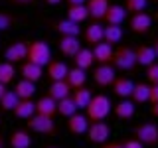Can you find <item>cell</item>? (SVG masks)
<instances>
[{
    "label": "cell",
    "instance_id": "37",
    "mask_svg": "<svg viewBox=\"0 0 158 148\" xmlns=\"http://www.w3.org/2000/svg\"><path fill=\"white\" fill-rule=\"evenodd\" d=\"M18 22V18L10 12H0V32H6Z\"/></svg>",
    "mask_w": 158,
    "mask_h": 148
},
{
    "label": "cell",
    "instance_id": "35",
    "mask_svg": "<svg viewBox=\"0 0 158 148\" xmlns=\"http://www.w3.org/2000/svg\"><path fill=\"white\" fill-rule=\"evenodd\" d=\"M18 101H20V99H18L16 93H14V89H12V91H8V89H6V93L0 97V109H2L4 113L14 111V107L18 105Z\"/></svg>",
    "mask_w": 158,
    "mask_h": 148
},
{
    "label": "cell",
    "instance_id": "11",
    "mask_svg": "<svg viewBox=\"0 0 158 148\" xmlns=\"http://www.w3.org/2000/svg\"><path fill=\"white\" fill-rule=\"evenodd\" d=\"M89 118H87V115H81V113H75V115H71L67 118V130L71 132V134H75V136H79V134H85L87 132V128H89Z\"/></svg>",
    "mask_w": 158,
    "mask_h": 148
},
{
    "label": "cell",
    "instance_id": "20",
    "mask_svg": "<svg viewBox=\"0 0 158 148\" xmlns=\"http://www.w3.org/2000/svg\"><path fill=\"white\" fill-rule=\"evenodd\" d=\"M135 53H136V63L142 65V67H148L156 61V53H154V49H152V46L140 43V46L135 47Z\"/></svg>",
    "mask_w": 158,
    "mask_h": 148
},
{
    "label": "cell",
    "instance_id": "29",
    "mask_svg": "<svg viewBox=\"0 0 158 148\" xmlns=\"http://www.w3.org/2000/svg\"><path fill=\"white\" fill-rule=\"evenodd\" d=\"M65 81H67V85L71 87V91H73V89H79V87L85 85V81H87V73L83 71V69H79V67H73V69H69Z\"/></svg>",
    "mask_w": 158,
    "mask_h": 148
},
{
    "label": "cell",
    "instance_id": "51",
    "mask_svg": "<svg viewBox=\"0 0 158 148\" xmlns=\"http://www.w3.org/2000/svg\"><path fill=\"white\" fill-rule=\"evenodd\" d=\"M156 2H158V0H156Z\"/></svg>",
    "mask_w": 158,
    "mask_h": 148
},
{
    "label": "cell",
    "instance_id": "9",
    "mask_svg": "<svg viewBox=\"0 0 158 148\" xmlns=\"http://www.w3.org/2000/svg\"><path fill=\"white\" fill-rule=\"evenodd\" d=\"M128 26H131L132 34H148L150 28H152V18H150V14H146V12L132 14Z\"/></svg>",
    "mask_w": 158,
    "mask_h": 148
},
{
    "label": "cell",
    "instance_id": "48",
    "mask_svg": "<svg viewBox=\"0 0 158 148\" xmlns=\"http://www.w3.org/2000/svg\"><path fill=\"white\" fill-rule=\"evenodd\" d=\"M0 148H4V138L0 136Z\"/></svg>",
    "mask_w": 158,
    "mask_h": 148
},
{
    "label": "cell",
    "instance_id": "49",
    "mask_svg": "<svg viewBox=\"0 0 158 148\" xmlns=\"http://www.w3.org/2000/svg\"><path fill=\"white\" fill-rule=\"evenodd\" d=\"M48 148H57V146H48Z\"/></svg>",
    "mask_w": 158,
    "mask_h": 148
},
{
    "label": "cell",
    "instance_id": "3",
    "mask_svg": "<svg viewBox=\"0 0 158 148\" xmlns=\"http://www.w3.org/2000/svg\"><path fill=\"white\" fill-rule=\"evenodd\" d=\"M111 65L115 69H121V71H132V69L138 65L135 47H131V46H118V47H115Z\"/></svg>",
    "mask_w": 158,
    "mask_h": 148
},
{
    "label": "cell",
    "instance_id": "15",
    "mask_svg": "<svg viewBox=\"0 0 158 148\" xmlns=\"http://www.w3.org/2000/svg\"><path fill=\"white\" fill-rule=\"evenodd\" d=\"M113 111H115L117 118H121V121H131V118L135 117V113H136V105L131 101V99H121V101L113 107Z\"/></svg>",
    "mask_w": 158,
    "mask_h": 148
},
{
    "label": "cell",
    "instance_id": "25",
    "mask_svg": "<svg viewBox=\"0 0 158 148\" xmlns=\"http://www.w3.org/2000/svg\"><path fill=\"white\" fill-rule=\"evenodd\" d=\"M131 101L135 105H142V103L150 101V85L148 83H135V89H132Z\"/></svg>",
    "mask_w": 158,
    "mask_h": 148
},
{
    "label": "cell",
    "instance_id": "28",
    "mask_svg": "<svg viewBox=\"0 0 158 148\" xmlns=\"http://www.w3.org/2000/svg\"><path fill=\"white\" fill-rule=\"evenodd\" d=\"M10 146L12 148H30L32 146V136L28 130H14L10 134Z\"/></svg>",
    "mask_w": 158,
    "mask_h": 148
},
{
    "label": "cell",
    "instance_id": "38",
    "mask_svg": "<svg viewBox=\"0 0 158 148\" xmlns=\"http://www.w3.org/2000/svg\"><path fill=\"white\" fill-rule=\"evenodd\" d=\"M146 79L150 85H158V61H154L152 65L146 67Z\"/></svg>",
    "mask_w": 158,
    "mask_h": 148
},
{
    "label": "cell",
    "instance_id": "32",
    "mask_svg": "<svg viewBox=\"0 0 158 148\" xmlns=\"http://www.w3.org/2000/svg\"><path fill=\"white\" fill-rule=\"evenodd\" d=\"M89 18V12H87V6L85 4H79V6H69L67 8V20H71V22H85Z\"/></svg>",
    "mask_w": 158,
    "mask_h": 148
},
{
    "label": "cell",
    "instance_id": "5",
    "mask_svg": "<svg viewBox=\"0 0 158 148\" xmlns=\"http://www.w3.org/2000/svg\"><path fill=\"white\" fill-rule=\"evenodd\" d=\"M28 128L32 132H38V134H48V136H52V134H56V122H53V118H49V117H44V115H32L28 118Z\"/></svg>",
    "mask_w": 158,
    "mask_h": 148
},
{
    "label": "cell",
    "instance_id": "21",
    "mask_svg": "<svg viewBox=\"0 0 158 148\" xmlns=\"http://www.w3.org/2000/svg\"><path fill=\"white\" fill-rule=\"evenodd\" d=\"M69 73V67L63 61H57V59H52L48 63V77L52 81H63Z\"/></svg>",
    "mask_w": 158,
    "mask_h": 148
},
{
    "label": "cell",
    "instance_id": "19",
    "mask_svg": "<svg viewBox=\"0 0 158 148\" xmlns=\"http://www.w3.org/2000/svg\"><path fill=\"white\" fill-rule=\"evenodd\" d=\"M113 46L107 42H101L97 43V46H93V57H95V61L99 65H103V63H111L113 61Z\"/></svg>",
    "mask_w": 158,
    "mask_h": 148
},
{
    "label": "cell",
    "instance_id": "26",
    "mask_svg": "<svg viewBox=\"0 0 158 148\" xmlns=\"http://www.w3.org/2000/svg\"><path fill=\"white\" fill-rule=\"evenodd\" d=\"M71 99L75 101L77 109H87V105L91 103V99H93V91L83 85L79 89H73V91H71Z\"/></svg>",
    "mask_w": 158,
    "mask_h": 148
},
{
    "label": "cell",
    "instance_id": "10",
    "mask_svg": "<svg viewBox=\"0 0 158 148\" xmlns=\"http://www.w3.org/2000/svg\"><path fill=\"white\" fill-rule=\"evenodd\" d=\"M85 6H87L89 18H91L93 22H103L109 6H111V2H109V0H87Z\"/></svg>",
    "mask_w": 158,
    "mask_h": 148
},
{
    "label": "cell",
    "instance_id": "1",
    "mask_svg": "<svg viewBox=\"0 0 158 148\" xmlns=\"http://www.w3.org/2000/svg\"><path fill=\"white\" fill-rule=\"evenodd\" d=\"M111 99L107 95H103V93H99V95H93L91 103L87 105L85 109V115L89 118V122H99V121H105L109 117V113H111Z\"/></svg>",
    "mask_w": 158,
    "mask_h": 148
},
{
    "label": "cell",
    "instance_id": "18",
    "mask_svg": "<svg viewBox=\"0 0 158 148\" xmlns=\"http://www.w3.org/2000/svg\"><path fill=\"white\" fill-rule=\"evenodd\" d=\"M12 113H14L16 118H20V121H28L32 115H36V103H34L32 99H20Z\"/></svg>",
    "mask_w": 158,
    "mask_h": 148
},
{
    "label": "cell",
    "instance_id": "43",
    "mask_svg": "<svg viewBox=\"0 0 158 148\" xmlns=\"http://www.w3.org/2000/svg\"><path fill=\"white\" fill-rule=\"evenodd\" d=\"M69 6H79V4H87V0H65Z\"/></svg>",
    "mask_w": 158,
    "mask_h": 148
},
{
    "label": "cell",
    "instance_id": "33",
    "mask_svg": "<svg viewBox=\"0 0 158 148\" xmlns=\"http://www.w3.org/2000/svg\"><path fill=\"white\" fill-rule=\"evenodd\" d=\"M123 28L121 26H105V34H103V42H107V43H111V46H115V43H118L123 39Z\"/></svg>",
    "mask_w": 158,
    "mask_h": 148
},
{
    "label": "cell",
    "instance_id": "8",
    "mask_svg": "<svg viewBox=\"0 0 158 148\" xmlns=\"http://www.w3.org/2000/svg\"><path fill=\"white\" fill-rule=\"evenodd\" d=\"M115 79H117V69L113 67L111 63L97 65L95 71H93V81H95L99 87H111Z\"/></svg>",
    "mask_w": 158,
    "mask_h": 148
},
{
    "label": "cell",
    "instance_id": "24",
    "mask_svg": "<svg viewBox=\"0 0 158 148\" xmlns=\"http://www.w3.org/2000/svg\"><path fill=\"white\" fill-rule=\"evenodd\" d=\"M20 73H22V79H28V81H32V83H38L40 79L44 77V67H40V65H36V63H32V61H24Z\"/></svg>",
    "mask_w": 158,
    "mask_h": 148
},
{
    "label": "cell",
    "instance_id": "12",
    "mask_svg": "<svg viewBox=\"0 0 158 148\" xmlns=\"http://www.w3.org/2000/svg\"><path fill=\"white\" fill-rule=\"evenodd\" d=\"M113 93H115L117 97L121 99H131L132 95V89H135V81L128 77H117L115 81H113Z\"/></svg>",
    "mask_w": 158,
    "mask_h": 148
},
{
    "label": "cell",
    "instance_id": "44",
    "mask_svg": "<svg viewBox=\"0 0 158 148\" xmlns=\"http://www.w3.org/2000/svg\"><path fill=\"white\" fill-rule=\"evenodd\" d=\"M150 115L158 118V103H154V105H152V107H150Z\"/></svg>",
    "mask_w": 158,
    "mask_h": 148
},
{
    "label": "cell",
    "instance_id": "31",
    "mask_svg": "<svg viewBox=\"0 0 158 148\" xmlns=\"http://www.w3.org/2000/svg\"><path fill=\"white\" fill-rule=\"evenodd\" d=\"M77 111H79V109H77V105H75V101L71 99V95L65 97V99H61V101H57V115L69 118L71 115H75Z\"/></svg>",
    "mask_w": 158,
    "mask_h": 148
},
{
    "label": "cell",
    "instance_id": "2",
    "mask_svg": "<svg viewBox=\"0 0 158 148\" xmlns=\"http://www.w3.org/2000/svg\"><path fill=\"white\" fill-rule=\"evenodd\" d=\"M26 61H32L40 67H48V63L52 61V47L44 39L28 42V59Z\"/></svg>",
    "mask_w": 158,
    "mask_h": 148
},
{
    "label": "cell",
    "instance_id": "14",
    "mask_svg": "<svg viewBox=\"0 0 158 148\" xmlns=\"http://www.w3.org/2000/svg\"><path fill=\"white\" fill-rule=\"evenodd\" d=\"M127 18V10L125 6H121V4H111L105 14V20L103 22H107L109 26H123V22H125Z\"/></svg>",
    "mask_w": 158,
    "mask_h": 148
},
{
    "label": "cell",
    "instance_id": "17",
    "mask_svg": "<svg viewBox=\"0 0 158 148\" xmlns=\"http://www.w3.org/2000/svg\"><path fill=\"white\" fill-rule=\"evenodd\" d=\"M81 49V43H79V38L75 36H61L59 38V51L63 53L65 57H71Z\"/></svg>",
    "mask_w": 158,
    "mask_h": 148
},
{
    "label": "cell",
    "instance_id": "34",
    "mask_svg": "<svg viewBox=\"0 0 158 148\" xmlns=\"http://www.w3.org/2000/svg\"><path fill=\"white\" fill-rule=\"evenodd\" d=\"M14 77H16V67H14V63L0 61V83H2V85H8V83L14 81Z\"/></svg>",
    "mask_w": 158,
    "mask_h": 148
},
{
    "label": "cell",
    "instance_id": "30",
    "mask_svg": "<svg viewBox=\"0 0 158 148\" xmlns=\"http://www.w3.org/2000/svg\"><path fill=\"white\" fill-rule=\"evenodd\" d=\"M56 30L59 36H75L79 38V32H81V28H79L77 22H71V20H59V22L56 24Z\"/></svg>",
    "mask_w": 158,
    "mask_h": 148
},
{
    "label": "cell",
    "instance_id": "13",
    "mask_svg": "<svg viewBox=\"0 0 158 148\" xmlns=\"http://www.w3.org/2000/svg\"><path fill=\"white\" fill-rule=\"evenodd\" d=\"M36 115H44V117H49L53 118L57 115V101L52 97H42L36 101Z\"/></svg>",
    "mask_w": 158,
    "mask_h": 148
},
{
    "label": "cell",
    "instance_id": "45",
    "mask_svg": "<svg viewBox=\"0 0 158 148\" xmlns=\"http://www.w3.org/2000/svg\"><path fill=\"white\" fill-rule=\"evenodd\" d=\"M152 49H154V53H156V59H158V36L154 38V42H152Z\"/></svg>",
    "mask_w": 158,
    "mask_h": 148
},
{
    "label": "cell",
    "instance_id": "46",
    "mask_svg": "<svg viewBox=\"0 0 158 148\" xmlns=\"http://www.w3.org/2000/svg\"><path fill=\"white\" fill-rule=\"evenodd\" d=\"M44 2H46V4H49V6H56V4H59L61 0H44Z\"/></svg>",
    "mask_w": 158,
    "mask_h": 148
},
{
    "label": "cell",
    "instance_id": "23",
    "mask_svg": "<svg viewBox=\"0 0 158 148\" xmlns=\"http://www.w3.org/2000/svg\"><path fill=\"white\" fill-rule=\"evenodd\" d=\"M71 95V87L67 85V81L63 79V81H52V85L48 87V97L56 99V101H61V99H65Z\"/></svg>",
    "mask_w": 158,
    "mask_h": 148
},
{
    "label": "cell",
    "instance_id": "16",
    "mask_svg": "<svg viewBox=\"0 0 158 148\" xmlns=\"http://www.w3.org/2000/svg\"><path fill=\"white\" fill-rule=\"evenodd\" d=\"M103 34H105V26H101V22H93L85 28L83 38L89 46H97V43L103 42Z\"/></svg>",
    "mask_w": 158,
    "mask_h": 148
},
{
    "label": "cell",
    "instance_id": "36",
    "mask_svg": "<svg viewBox=\"0 0 158 148\" xmlns=\"http://www.w3.org/2000/svg\"><path fill=\"white\" fill-rule=\"evenodd\" d=\"M146 6H148V0H127L125 10L131 14H138V12H144Z\"/></svg>",
    "mask_w": 158,
    "mask_h": 148
},
{
    "label": "cell",
    "instance_id": "42",
    "mask_svg": "<svg viewBox=\"0 0 158 148\" xmlns=\"http://www.w3.org/2000/svg\"><path fill=\"white\" fill-rule=\"evenodd\" d=\"M101 148H123V142H117V140L105 142V144H101Z\"/></svg>",
    "mask_w": 158,
    "mask_h": 148
},
{
    "label": "cell",
    "instance_id": "7",
    "mask_svg": "<svg viewBox=\"0 0 158 148\" xmlns=\"http://www.w3.org/2000/svg\"><path fill=\"white\" fill-rule=\"evenodd\" d=\"M28 59V42H24V39H18V42L10 43L6 47V51H4V61L8 63H24Z\"/></svg>",
    "mask_w": 158,
    "mask_h": 148
},
{
    "label": "cell",
    "instance_id": "50",
    "mask_svg": "<svg viewBox=\"0 0 158 148\" xmlns=\"http://www.w3.org/2000/svg\"><path fill=\"white\" fill-rule=\"evenodd\" d=\"M0 122H2V121H0Z\"/></svg>",
    "mask_w": 158,
    "mask_h": 148
},
{
    "label": "cell",
    "instance_id": "27",
    "mask_svg": "<svg viewBox=\"0 0 158 148\" xmlns=\"http://www.w3.org/2000/svg\"><path fill=\"white\" fill-rule=\"evenodd\" d=\"M36 83L28 81V79H20L16 83V87H14V93L18 95V99H34L36 95Z\"/></svg>",
    "mask_w": 158,
    "mask_h": 148
},
{
    "label": "cell",
    "instance_id": "41",
    "mask_svg": "<svg viewBox=\"0 0 158 148\" xmlns=\"http://www.w3.org/2000/svg\"><path fill=\"white\" fill-rule=\"evenodd\" d=\"M10 4H14V6H30V4H34L36 0H8Z\"/></svg>",
    "mask_w": 158,
    "mask_h": 148
},
{
    "label": "cell",
    "instance_id": "47",
    "mask_svg": "<svg viewBox=\"0 0 158 148\" xmlns=\"http://www.w3.org/2000/svg\"><path fill=\"white\" fill-rule=\"evenodd\" d=\"M4 93H6V85H2V83H0V97H2Z\"/></svg>",
    "mask_w": 158,
    "mask_h": 148
},
{
    "label": "cell",
    "instance_id": "39",
    "mask_svg": "<svg viewBox=\"0 0 158 148\" xmlns=\"http://www.w3.org/2000/svg\"><path fill=\"white\" fill-rule=\"evenodd\" d=\"M123 148H144L142 142H138L136 138H131V140H125L123 142Z\"/></svg>",
    "mask_w": 158,
    "mask_h": 148
},
{
    "label": "cell",
    "instance_id": "22",
    "mask_svg": "<svg viewBox=\"0 0 158 148\" xmlns=\"http://www.w3.org/2000/svg\"><path fill=\"white\" fill-rule=\"evenodd\" d=\"M73 63H75V67L83 69V71H87L89 67H93V63H95V57H93V49L89 47H81L79 51L73 56Z\"/></svg>",
    "mask_w": 158,
    "mask_h": 148
},
{
    "label": "cell",
    "instance_id": "40",
    "mask_svg": "<svg viewBox=\"0 0 158 148\" xmlns=\"http://www.w3.org/2000/svg\"><path fill=\"white\" fill-rule=\"evenodd\" d=\"M150 103H158V85H150Z\"/></svg>",
    "mask_w": 158,
    "mask_h": 148
},
{
    "label": "cell",
    "instance_id": "4",
    "mask_svg": "<svg viewBox=\"0 0 158 148\" xmlns=\"http://www.w3.org/2000/svg\"><path fill=\"white\" fill-rule=\"evenodd\" d=\"M135 138L142 142L144 146H156L158 144V125L154 122H140L135 126Z\"/></svg>",
    "mask_w": 158,
    "mask_h": 148
},
{
    "label": "cell",
    "instance_id": "6",
    "mask_svg": "<svg viewBox=\"0 0 158 148\" xmlns=\"http://www.w3.org/2000/svg\"><path fill=\"white\" fill-rule=\"evenodd\" d=\"M87 140L91 144H105L111 136V126L107 125L105 121H99V122H91L87 128Z\"/></svg>",
    "mask_w": 158,
    "mask_h": 148
}]
</instances>
